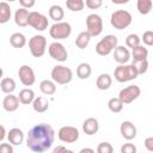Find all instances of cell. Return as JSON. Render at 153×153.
<instances>
[{
	"label": "cell",
	"mask_w": 153,
	"mask_h": 153,
	"mask_svg": "<svg viewBox=\"0 0 153 153\" xmlns=\"http://www.w3.org/2000/svg\"><path fill=\"white\" fill-rule=\"evenodd\" d=\"M55 131L51 126L39 123L33 126L26 134V146L32 152H45L54 143Z\"/></svg>",
	"instance_id": "cell-1"
},
{
	"label": "cell",
	"mask_w": 153,
	"mask_h": 153,
	"mask_svg": "<svg viewBox=\"0 0 153 153\" xmlns=\"http://www.w3.org/2000/svg\"><path fill=\"white\" fill-rule=\"evenodd\" d=\"M131 20H133L131 14L126 10L115 11L111 13V17H110V24L112 25V27L117 30H123L128 27L131 24Z\"/></svg>",
	"instance_id": "cell-2"
},
{
	"label": "cell",
	"mask_w": 153,
	"mask_h": 153,
	"mask_svg": "<svg viewBox=\"0 0 153 153\" xmlns=\"http://www.w3.org/2000/svg\"><path fill=\"white\" fill-rule=\"evenodd\" d=\"M50 76H51V79H53V81L55 84L66 85V84H68V82L72 81V79H73V72H72V69L69 67L59 65V66H55L51 69Z\"/></svg>",
	"instance_id": "cell-3"
},
{
	"label": "cell",
	"mask_w": 153,
	"mask_h": 153,
	"mask_svg": "<svg viewBox=\"0 0 153 153\" xmlns=\"http://www.w3.org/2000/svg\"><path fill=\"white\" fill-rule=\"evenodd\" d=\"M114 76L118 82H127L130 80H134L139 76L136 69L133 65H120L114 71Z\"/></svg>",
	"instance_id": "cell-4"
},
{
	"label": "cell",
	"mask_w": 153,
	"mask_h": 153,
	"mask_svg": "<svg viewBox=\"0 0 153 153\" xmlns=\"http://www.w3.org/2000/svg\"><path fill=\"white\" fill-rule=\"evenodd\" d=\"M118 38L115 35H106L96 44V53L100 56H106L117 47Z\"/></svg>",
	"instance_id": "cell-5"
},
{
	"label": "cell",
	"mask_w": 153,
	"mask_h": 153,
	"mask_svg": "<svg viewBox=\"0 0 153 153\" xmlns=\"http://www.w3.org/2000/svg\"><path fill=\"white\" fill-rule=\"evenodd\" d=\"M71 33H72L71 24L67 23V22H62V20L61 22H56L49 29V35L55 41L66 39V38H68L71 36Z\"/></svg>",
	"instance_id": "cell-6"
},
{
	"label": "cell",
	"mask_w": 153,
	"mask_h": 153,
	"mask_svg": "<svg viewBox=\"0 0 153 153\" xmlns=\"http://www.w3.org/2000/svg\"><path fill=\"white\" fill-rule=\"evenodd\" d=\"M29 49L33 57H41L47 49V38L43 35H35L29 41Z\"/></svg>",
	"instance_id": "cell-7"
},
{
	"label": "cell",
	"mask_w": 153,
	"mask_h": 153,
	"mask_svg": "<svg viewBox=\"0 0 153 153\" xmlns=\"http://www.w3.org/2000/svg\"><path fill=\"white\" fill-rule=\"evenodd\" d=\"M86 31L91 37L99 36L103 31V19L99 14L91 13L86 17Z\"/></svg>",
	"instance_id": "cell-8"
},
{
	"label": "cell",
	"mask_w": 153,
	"mask_h": 153,
	"mask_svg": "<svg viewBox=\"0 0 153 153\" xmlns=\"http://www.w3.org/2000/svg\"><path fill=\"white\" fill-rule=\"evenodd\" d=\"M140 94H141V90L137 85H129L120 91L118 98L123 104H130L135 99H137Z\"/></svg>",
	"instance_id": "cell-9"
},
{
	"label": "cell",
	"mask_w": 153,
	"mask_h": 153,
	"mask_svg": "<svg viewBox=\"0 0 153 153\" xmlns=\"http://www.w3.org/2000/svg\"><path fill=\"white\" fill-rule=\"evenodd\" d=\"M57 137L65 143H73L79 139V130L73 126H63L59 129Z\"/></svg>",
	"instance_id": "cell-10"
},
{
	"label": "cell",
	"mask_w": 153,
	"mask_h": 153,
	"mask_svg": "<svg viewBox=\"0 0 153 153\" xmlns=\"http://www.w3.org/2000/svg\"><path fill=\"white\" fill-rule=\"evenodd\" d=\"M48 53H49V55H50L51 59H54V60H56L59 62H65L67 60V57H68L67 49L59 41H55V42H53L49 45Z\"/></svg>",
	"instance_id": "cell-11"
},
{
	"label": "cell",
	"mask_w": 153,
	"mask_h": 153,
	"mask_svg": "<svg viewBox=\"0 0 153 153\" xmlns=\"http://www.w3.org/2000/svg\"><path fill=\"white\" fill-rule=\"evenodd\" d=\"M29 25L37 31H44L48 27V18L36 11L29 12Z\"/></svg>",
	"instance_id": "cell-12"
},
{
	"label": "cell",
	"mask_w": 153,
	"mask_h": 153,
	"mask_svg": "<svg viewBox=\"0 0 153 153\" xmlns=\"http://www.w3.org/2000/svg\"><path fill=\"white\" fill-rule=\"evenodd\" d=\"M18 76L20 82L24 86H31L35 84L36 81V76H35V72L33 69L27 66V65H23L22 67H19L18 69Z\"/></svg>",
	"instance_id": "cell-13"
},
{
	"label": "cell",
	"mask_w": 153,
	"mask_h": 153,
	"mask_svg": "<svg viewBox=\"0 0 153 153\" xmlns=\"http://www.w3.org/2000/svg\"><path fill=\"white\" fill-rule=\"evenodd\" d=\"M120 131H121V135H122L126 140H128V141L135 139L136 133H137L136 127H135L134 123L130 122V121H123V122L121 123Z\"/></svg>",
	"instance_id": "cell-14"
},
{
	"label": "cell",
	"mask_w": 153,
	"mask_h": 153,
	"mask_svg": "<svg viewBox=\"0 0 153 153\" xmlns=\"http://www.w3.org/2000/svg\"><path fill=\"white\" fill-rule=\"evenodd\" d=\"M114 60L120 65L127 63L130 60V53L128 48H126L124 45H117L114 49Z\"/></svg>",
	"instance_id": "cell-15"
},
{
	"label": "cell",
	"mask_w": 153,
	"mask_h": 153,
	"mask_svg": "<svg viewBox=\"0 0 153 153\" xmlns=\"http://www.w3.org/2000/svg\"><path fill=\"white\" fill-rule=\"evenodd\" d=\"M6 136H7L8 142L11 145H13V146H19L24 141V133L19 128H12V129H10V131L6 134Z\"/></svg>",
	"instance_id": "cell-16"
},
{
	"label": "cell",
	"mask_w": 153,
	"mask_h": 153,
	"mask_svg": "<svg viewBox=\"0 0 153 153\" xmlns=\"http://www.w3.org/2000/svg\"><path fill=\"white\" fill-rule=\"evenodd\" d=\"M2 108L7 112H13L19 108V99L17 96L12 93H7V96L2 100Z\"/></svg>",
	"instance_id": "cell-17"
},
{
	"label": "cell",
	"mask_w": 153,
	"mask_h": 153,
	"mask_svg": "<svg viewBox=\"0 0 153 153\" xmlns=\"http://www.w3.org/2000/svg\"><path fill=\"white\" fill-rule=\"evenodd\" d=\"M99 130V122L94 117H88L82 123V131L86 135H94Z\"/></svg>",
	"instance_id": "cell-18"
},
{
	"label": "cell",
	"mask_w": 153,
	"mask_h": 153,
	"mask_svg": "<svg viewBox=\"0 0 153 153\" xmlns=\"http://www.w3.org/2000/svg\"><path fill=\"white\" fill-rule=\"evenodd\" d=\"M14 23L22 27L29 25V11H27V8L20 7L14 12Z\"/></svg>",
	"instance_id": "cell-19"
},
{
	"label": "cell",
	"mask_w": 153,
	"mask_h": 153,
	"mask_svg": "<svg viewBox=\"0 0 153 153\" xmlns=\"http://www.w3.org/2000/svg\"><path fill=\"white\" fill-rule=\"evenodd\" d=\"M17 97L19 99V103H22L24 105H29L35 99V92H33V90H31L29 87H25V88L20 90V92Z\"/></svg>",
	"instance_id": "cell-20"
},
{
	"label": "cell",
	"mask_w": 153,
	"mask_h": 153,
	"mask_svg": "<svg viewBox=\"0 0 153 153\" xmlns=\"http://www.w3.org/2000/svg\"><path fill=\"white\" fill-rule=\"evenodd\" d=\"M32 108H33V110L36 111V112H45L47 110H48V108H49V103H48V100H47V98L45 97H43V96H38V97H35V99L32 100Z\"/></svg>",
	"instance_id": "cell-21"
},
{
	"label": "cell",
	"mask_w": 153,
	"mask_h": 153,
	"mask_svg": "<svg viewBox=\"0 0 153 153\" xmlns=\"http://www.w3.org/2000/svg\"><path fill=\"white\" fill-rule=\"evenodd\" d=\"M112 84V78L108 74V73H103L100 74L98 78H97V81H96V86L98 90H102V91H105V90H109L110 86Z\"/></svg>",
	"instance_id": "cell-22"
},
{
	"label": "cell",
	"mask_w": 153,
	"mask_h": 153,
	"mask_svg": "<svg viewBox=\"0 0 153 153\" xmlns=\"http://www.w3.org/2000/svg\"><path fill=\"white\" fill-rule=\"evenodd\" d=\"M10 43H11V45L13 48L20 49V48H23L26 44V37L22 32H14L10 37Z\"/></svg>",
	"instance_id": "cell-23"
},
{
	"label": "cell",
	"mask_w": 153,
	"mask_h": 153,
	"mask_svg": "<svg viewBox=\"0 0 153 153\" xmlns=\"http://www.w3.org/2000/svg\"><path fill=\"white\" fill-rule=\"evenodd\" d=\"M91 73H92V68H91L90 63H87V62H81L76 67V76L81 80L88 79L91 76Z\"/></svg>",
	"instance_id": "cell-24"
},
{
	"label": "cell",
	"mask_w": 153,
	"mask_h": 153,
	"mask_svg": "<svg viewBox=\"0 0 153 153\" xmlns=\"http://www.w3.org/2000/svg\"><path fill=\"white\" fill-rule=\"evenodd\" d=\"M39 90H41V92H42L43 94H45V96H51V94H54V93L56 92V85H55V82H54L53 80L45 79V80H42V81H41V84H39Z\"/></svg>",
	"instance_id": "cell-25"
},
{
	"label": "cell",
	"mask_w": 153,
	"mask_h": 153,
	"mask_svg": "<svg viewBox=\"0 0 153 153\" xmlns=\"http://www.w3.org/2000/svg\"><path fill=\"white\" fill-rule=\"evenodd\" d=\"M11 16H12V12L8 2L1 1L0 2V24L7 23L11 19Z\"/></svg>",
	"instance_id": "cell-26"
},
{
	"label": "cell",
	"mask_w": 153,
	"mask_h": 153,
	"mask_svg": "<svg viewBox=\"0 0 153 153\" xmlns=\"http://www.w3.org/2000/svg\"><path fill=\"white\" fill-rule=\"evenodd\" d=\"M49 17L50 19H53L55 23L56 22H61L65 17V11L61 6L59 5H53L49 7Z\"/></svg>",
	"instance_id": "cell-27"
},
{
	"label": "cell",
	"mask_w": 153,
	"mask_h": 153,
	"mask_svg": "<svg viewBox=\"0 0 153 153\" xmlns=\"http://www.w3.org/2000/svg\"><path fill=\"white\" fill-rule=\"evenodd\" d=\"M131 56L134 59V61H141V60H147L148 56V50L147 48H145L143 45H136L133 48L131 51Z\"/></svg>",
	"instance_id": "cell-28"
},
{
	"label": "cell",
	"mask_w": 153,
	"mask_h": 153,
	"mask_svg": "<svg viewBox=\"0 0 153 153\" xmlns=\"http://www.w3.org/2000/svg\"><path fill=\"white\" fill-rule=\"evenodd\" d=\"M90 41H91V35H90L87 31H82V32H80V33L76 36V38H75V45H76L79 49H85V48L88 45Z\"/></svg>",
	"instance_id": "cell-29"
},
{
	"label": "cell",
	"mask_w": 153,
	"mask_h": 153,
	"mask_svg": "<svg viewBox=\"0 0 153 153\" xmlns=\"http://www.w3.org/2000/svg\"><path fill=\"white\" fill-rule=\"evenodd\" d=\"M0 90L4 93H12L16 90V81L12 78H4L0 82Z\"/></svg>",
	"instance_id": "cell-30"
},
{
	"label": "cell",
	"mask_w": 153,
	"mask_h": 153,
	"mask_svg": "<svg viewBox=\"0 0 153 153\" xmlns=\"http://www.w3.org/2000/svg\"><path fill=\"white\" fill-rule=\"evenodd\" d=\"M152 6H153V2L152 0H137L136 2V7H137V11L140 14H148L151 11H152Z\"/></svg>",
	"instance_id": "cell-31"
},
{
	"label": "cell",
	"mask_w": 153,
	"mask_h": 153,
	"mask_svg": "<svg viewBox=\"0 0 153 153\" xmlns=\"http://www.w3.org/2000/svg\"><path fill=\"white\" fill-rule=\"evenodd\" d=\"M123 106L124 104L120 100V98H110L109 102H108V108L111 112H115V114H118L123 110Z\"/></svg>",
	"instance_id": "cell-32"
},
{
	"label": "cell",
	"mask_w": 153,
	"mask_h": 153,
	"mask_svg": "<svg viewBox=\"0 0 153 153\" xmlns=\"http://www.w3.org/2000/svg\"><path fill=\"white\" fill-rule=\"evenodd\" d=\"M66 6L72 12H80L85 7V0H66Z\"/></svg>",
	"instance_id": "cell-33"
},
{
	"label": "cell",
	"mask_w": 153,
	"mask_h": 153,
	"mask_svg": "<svg viewBox=\"0 0 153 153\" xmlns=\"http://www.w3.org/2000/svg\"><path fill=\"white\" fill-rule=\"evenodd\" d=\"M134 66V68L136 69L137 74L141 75V74H145L148 69V61L147 60H141V61H133L131 63Z\"/></svg>",
	"instance_id": "cell-34"
},
{
	"label": "cell",
	"mask_w": 153,
	"mask_h": 153,
	"mask_svg": "<svg viewBox=\"0 0 153 153\" xmlns=\"http://www.w3.org/2000/svg\"><path fill=\"white\" fill-rule=\"evenodd\" d=\"M140 42H141V38H140L136 33H130V35H128L127 38H126V44H127V47H128V48H131V49H133L134 47L139 45Z\"/></svg>",
	"instance_id": "cell-35"
},
{
	"label": "cell",
	"mask_w": 153,
	"mask_h": 153,
	"mask_svg": "<svg viewBox=\"0 0 153 153\" xmlns=\"http://www.w3.org/2000/svg\"><path fill=\"white\" fill-rule=\"evenodd\" d=\"M97 152L98 153H112L114 152V147L109 142H100L98 145V147H97Z\"/></svg>",
	"instance_id": "cell-36"
},
{
	"label": "cell",
	"mask_w": 153,
	"mask_h": 153,
	"mask_svg": "<svg viewBox=\"0 0 153 153\" xmlns=\"http://www.w3.org/2000/svg\"><path fill=\"white\" fill-rule=\"evenodd\" d=\"M141 39L143 41V43L146 45H148V47L153 45V31H151V30L145 31L143 35H142V37H141Z\"/></svg>",
	"instance_id": "cell-37"
},
{
	"label": "cell",
	"mask_w": 153,
	"mask_h": 153,
	"mask_svg": "<svg viewBox=\"0 0 153 153\" xmlns=\"http://www.w3.org/2000/svg\"><path fill=\"white\" fill-rule=\"evenodd\" d=\"M85 5L90 10H98L102 7L103 0H85Z\"/></svg>",
	"instance_id": "cell-38"
},
{
	"label": "cell",
	"mask_w": 153,
	"mask_h": 153,
	"mask_svg": "<svg viewBox=\"0 0 153 153\" xmlns=\"http://www.w3.org/2000/svg\"><path fill=\"white\" fill-rule=\"evenodd\" d=\"M136 152V147L133 143H124L121 147V153H135Z\"/></svg>",
	"instance_id": "cell-39"
},
{
	"label": "cell",
	"mask_w": 153,
	"mask_h": 153,
	"mask_svg": "<svg viewBox=\"0 0 153 153\" xmlns=\"http://www.w3.org/2000/svg\"><path fill=\"white\" fill-rule=\"evenodd\" d=\"M0 153H13V147L11 143H1Z\"/></svg>",
	"instance_id": "cell-40"
},
{
	"label": "cell",
	"mask_w": 153,
	"mask_h": 153,
	"mask_svg": "<svg viewBox=\"0 0 153 153\" xmlns=\"http://www.w3.org/2000/svg\"><path fill=\"white\" fill-rule=\"evenodd\" d=\"M18 1L22 5V7H24V8H31L36 4V0H18Z\"/></svg>",
	"instance_id": "cell-41"
},
{
	"label": "cell",
	"mask_w": 153,
	"mask_h": 153,
	"mask_svg": "<svg viewBox=\"0 0 153 153\" xmlns=\"http://www.w3.org/2000/svg\"><path fill=\"white\" fill-rule=\"evenodd\" d=\"M145 147L147 151L153 152V137L152 136H148L145 139Z\"/></svg>",
	"instance_id": "cell-42"
},
{
	"label": "cell",
	"mask_w": 153,
	"mask_h": 153,
	"mask_svg": "<svg viewBox=\"0 0 153 153\" xmlns=\"http://www.w3.org/2000/svg\"><path fill=\"white\" fill-rule=\"evenodd\" d=\"M53 152L54 153H62V152H72V149H68L67 147H65V146H57V147H55L54 149H53Z\"/></svg>",
	"instance_id": "cell-43"
},
{
	"label": "cell",
	"mask_w": 153,
	"mask_h": 153,
	"mask_svg": "<svg viewBox=\"0 0 153 153\" xmlns=\"http://www.w3.org/2000/svg\"><path fill=\"white\" fill-rule=\"evenodd\" d=\"M6 129H5V127L2 126V124H0V141H2L5 137H6Z\"/></svg>",
	"instance_id": "cell-44"
},
{
	"label": "cell",
	"mask_w": 153,
	"mask_h": 153,
	"mask_svg": "<svg viewBox=\"0 0 153 153\" xmlns=\"http://www.w3.org/2000/svg\"><path fill=\"white\" fill-rule=\"evenodd\" d=\"M111 1L115 5H124V4H128L130 0H111Z\"/></svg>",
	"instance_id": "cell-45"
},
{
	"label": "cell",
	"mask_w": 153,
	"mask_h": 153,
	"mask_svg": "<svg viewBox=\"0 0 153 153\" xmlns=\"http://www.w3.org/2000/svg\"><path fill=\"white\" fill-rule=\"evenodd\" d=\"M84 152L93 153V152H94V149H92V148H81V149H80V153H84Z\"/></svg>",
	"instance_id": "cell-46"
},
{
	"label": "cell",
	"mask_w": 153,
	"mask_h": 153,
	"mask_svg": "<svg viewBox=\"0 0 153 153\" xmlns=\"http://www.w3.org/2000/svg\"><path fill=\"white\" fill-rule=\"evenodd\" d=\"M2 75H4V71H2V68L0 67V79L2 78Z\"/></svg>",
	"instance_id": "cell-47"
},
{
	"label": "cell",
	"mask_w": 153,
	"mask_h": 153,
	"mask_svg": "<svg viewBox=\"0 0 153 153\" xmlns=\"http://www.w3.org/2000/svg\"><path fill=\"white\" fill-rule=\"evenodd\" d=\"M12 1H16V0H6V2H12Z\"/></svg>",
	"instance_id": "cell-48"
}]
</instances>
